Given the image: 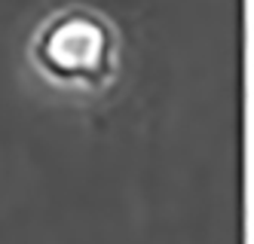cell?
<instances>
[{
	"label": "cell",
	"mask_w": 254,
	"mask_h": 244,
	"mask_svg": "<svg viewBox=\"0 0 254 244\" xmlns=\"http://www.w3.org/2000/svg\"><path fill=\"white\" fill-rule=\"evenodd\" d=\"M31 58L49 83L67 89H101L120 64V37L107 18L89 6L52 12L37 28Z\"/></svg>",
	"instance_id": "6da1fadb"
}]
</instances>
